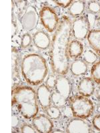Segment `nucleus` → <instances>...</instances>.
<instances>
[{"mask_svg":"<svg viewBox=\"0 0 100 133\" xmlns=\"http://www.w3.org/2000/svg\"><path fill=\"white\" fill-rule=\"evenodd\" d=\"M72 23L68 17L63 16L53 37L49 57L54 73L64 75L70 68L68 49L71 36Z\"/></svg>","mask_w":100,"mask_h":133,"instance_id":"obj_1","label":"nucleus"},{"mask_svg":"<svg viewBox=\"0 0 100 133\" xmlns=\"http://www.w3.org/2000/svg\"><path fill=\"white\" fill-rule=\"evenodd\" d=\"M12 104L27 119L33 118L39 111L35 91L31 87L18 86L12 90Z\"/></svg>","mask_w":100,"mask_h":133,"instance_id":"obj_2","label":"nucleus"},{"mask_svg":"<svg viewBox=\"0 0 100 133\" xmlns=\"http://www.w3.org/2000/svg\"><path fill=\"white\" fill-rule=\"evenodd\" d=\"M21 70L26 82L33 86L40 85L48 73L46 59L36 53L27 55L23 58Z\"/></svg>","mask_w":100,"mask_h":133,"instance_id":"obj_3","label":"nucleus"},{"mask_svg":"<svg viewBox=\"0 0 100 133\" xmlns=\"http://www.w3.org/2000/svg\"><path fill=\"white\" fill-rule=\"evenodd\" d=\"M70 106L73 115L76 118H85L90 117L94 110V105L90 98L82 95L71 97L70 100Z\"/></svg>","mask_w":100,"mask_h":133,"instance_id":"obj_4","label":"nucleus"},{"mask_svg":"<svg viewBox=\"0 0 100 133\" xmlns=\"http://www.w3.org/2000/svg\"><path fill=\"white\" fill-rule=\"evenodd\" d=\"M40 17L43 27L49 32L56 31L59 25V18L54 10L49 7L42 8L40 12Z\"/></svg>","mask_w":100,"mask_h":133,"instance_id":"obj_5","label":"nucleus"},{"mask_svg":"<svg viewBox=\"0 0 100 133\" xmlns=\"http://www.w3.org/2000/svg\"><path fill=\"white\" fill-rule=\"evenodd\" d=\"M90 22L88 17L81 16L75 19L71 26V33L77 40H84L90 33Z\"/></svg>","mask_w":100,"mask_h":133,"instance_id":"obj_6","label":"nucleus"},{"mask_svg":"<svg viewBox=\"0 0 100 133\" xmlns=\"http://www.w3.org/2000/svg\"><path fill=\"white\" fill-rule=\"evenodd\" d=\"M23 27L27 31L33 30L39 21V15L35 7L29 5L26 8L20 19Z\"/></svg>","mask_w":100,"mask_h":133,"instance_id":"obj_7","label":"nucleus"},{"mask_svg":"<svg viewBox=\"0 0 100 133\" xmlns=\"http://www.w3.org/2000/svg\"><path fill=\"white\" fill-rule=\"evenodd\" d=\"M91 127L83 118H72L66 125V132L69 133L91 132Z\"/></svg>","mask_w":100,"mask_h":133,"instance_id":"obj_8","label":"nucleus"},{"mask_svg":"<svg viewBox=\"0 0 100 133\" xmlns=\"http://www.w3.org/2000/svg\"><path fill=\"white\" fill-rule=\"evenodd\" d=\"M32 125L38 132L49 133L53 130V124L47 115H40L32 120Z\"/></svg>","mask_w":100,"mask_h":133,"instance_id":"obj_9","label":"nucleus"},{"mask_svg":"<svg viewBox=\"0 0 100 133\" xmlns=\"http://www.w3.org/2000/svg\"><path fill=\"white\" fill-rule=\"evenodd\" d=\"M52 93L51 89L46 85H41L37 90V99L38 103L44 110L52 105Z\"/></svg>","mask_w":100,"mask_h":133,"instance_id":"obj_10","label":"nucleus"},{"mask_svg":"<svg viewBox=\"0 0 100 133\" xmlns=\"http://www.w3.org/2000/svg\"><path fill=\"white\" fill-rule=\"evenodd\" d=\"M71 83L67 77L64 75L58 77L55 91L64 97L65 99L68 100L71 93Z\"/></svg>","mask_w":100,"mask_h":133,"instance_id":"obj_11","label":"nucleus"},{"mask_svg":"<svg viewBox=\"0 0 100 133\" xmlns=\"http://www.w3.org/2000/svg\"><path fill=\"white\" fill-rule=\"evenodd\" d=\"M77 90L81 95L86 97L91 96L95 91V84L93 80L90 77H85L82 79L79 83Z\"/></svg>","mask_w":100,"mask_h":133,"instance_id":"obj_12","label":"nucleus"},{"mask_svg":"<svg viewBox=\"0 0 100 133\" xmlns=\"http://www.w3.org/2000/svg\"><path fill=\"white\" fill-rule=\"evenodd\" d=\"M33 41L34 45L41 49H46L50 45V39L46 32L40 31L33 35Z\"/></svg>","mask_w":100,"mask_h":133,"instance_id":"obj_13","label":"nucleus"},{"mask_svg":"<svg viewBox=\"0 0 100 133\" xmlns=\"http://www.w3.org/2000/svg\"><path fill=\"white\" fill-rule=\"evenodd\" d=\"M88 40L93 50L100 56V30L93 29L90 31L88 34Z\"/></svg>","mask_w":100,"mask_h":133,"instance_id":"obj_14","label":"nucleus"},{"mask_svg":"<svg viewBox=\"0 0 100 133\" xmlns=\"http://www.w3.org/2000/svg\"><path fill=\"white\" fill-rule=\"evenodd\" d=\"M71 73L75 76L83 75L88 71V65L83 60L77 59L71 63L70 66Z\"/></svg>","mask_w":100,"mask_h":133,"instance_id":"obj_15","label":"nucleus"},{"mask_svg":"<svg viewBox=\"0 0 100 133\" xmlns=\"http://www.w3.org/2000/svg\"><path fill=\"white\" fill-rule=\"evenodd\" d=\"M83 53V45L78 40L70 41L68 49L69 56L71 58H77L82 55Z\"/></svg>","mask_w":100,"mask_h":133,"instance_id":"obj_16","label":"nucleus"},{"mask_svg":"<svg viewBox=\"0 0 100 133\" xmlns=\"http://www.w3.org/2000/svg\"><path fill=\"white\" fill-rule=\"evenodd\" d=\"M85 9V3L83 1H76L72 3L69 8V13L72 16H79Z\"/></svg>","mask_w":100,"mask_h":133,"instance_id":"obj_17","label":"nucleus"},{"mask_svg":"<svg viewBox=\"0 0 100 133\" xmlns=\"http://www.w3.org/2000/svg\"><path fill=\"white\" fill-rule=\"evenodd\" d=\"M19 53L16 48L12 49V79H17L19 77Z\"/></svg>","mask_w":100,"mask_h":133,"instance_id":"obj_18","label":"nucleus"},{"mask_svg":"<svg viewBox=\"0 0 100 133\" xmlns=\"http://www.w3.org/2000/svg\"><path fill=\"white\" fill-rule=\"evenodd\" d=\"M52 101L54 105L58 107L59 108L64 107L66 106L67 103V100L65 99L64 97L55 91L52 93Z\"/></svg>","mask_w":100,"mask_h":133,"instance_id":"obj_19","label":"nucleus"},{"mask_svg":"<svg viewBox=\"0 0 100 133\" xmlns=\"http://www.w3.org/2000/svg\"><path fill=\"white\" fill-rule=\"evenodd\" d=\"M45 110H46V115L50 118L53 120L59 119L61 116V115H62L61 110H59V107L55 106V105H51Z\"/></svg>","mask_w":100,"mask_h":133,"instance_id":"obj_20","label":"nucleus"},{"mask_svg":"<svg viewBox=\"0 0 100 133\" xmlns=\"http://www.w3.org/2000/svg\"><path fill=\"white\" fill-rule=\"evenodd\" d=\"M83 60L88 64H94L97 61V54L91 50L87 49L82 54Z\"/></svg>","mask_w":100,"mask_h":133,"instance_id":"obj_21","label":"nucleus"},{"mask_svg":"<svg viewBox=\"0 0 100 133\" xmlns=\"http://www.w3.org/2000/svg\"><path fill=\"white\" fill-rule=\"evenodd\" d=\"M91 79L95 83L100 84V61L93 65L91 70Z\"/></svg>","mask_w":100,"mask_h":133,"instance_id":"obj_22","label":"nucleus"},{"mask_svg":"<svg viewBox=\"0 0 100 133\" xmlns=\"http://www.w3.org/2000/svg\"><path fill=\"white\" fill-rule=\"evenodd\" d=\"M88 11L91 14H97L100 12V3L96 1H92L88 3Z\"/></svg>","mask_w":100,"mask_h":133,"instance_id":"obj_23","label":"nucleus"},{"mask_svg":"<svg viewBox=\"0 0 100 133\" xmlns=\"http://www.w3.org/2000/svg\"><path fill=\"white\" fill-rule=\"evenodd\" d=\"M57 80L58 77L55 75L50 74L46 81V85L50 89H54L56 85Z\"/></svg>","mask_w":100,"mask_h":133,"instance_id":"obj_24","label":"nucleus"},{"mask_svg":"<svg viewBox=\"0 0 100 133\" xmlns=\"http://www.w3.org/2000/svg\"><path fill=\"white\" fill-rule=\"evenodd\" d=\"M32 37L29 33H25L21 38V46L22 48H27L31 45L32 42Z\"/></svg>","mask_w":100,"mask_h":133,"instance_id":"obj_25","label":"nucleus"},{"mask_svg":"<svg viewBox=\"0 0 100 133\" xmlns=\"http://www.w3.org/2000/svg\"><path fill=\"white\" fill-rule=\"evenodd\" d=\"M20 130H21V132L22 133H35L36 132H38L36 131L34 127L28 124H23L21 126Z\"/></svg>","mask_w":100,"mask_h":133,"instance_id":"obj_26","label":"nucleus"},{"mask_svg":"<svg viewBox=\"0 0 100 133\" xmlns=\"http://www.w3.org/2000/svg\"><path fill=\"white\" fill-rule=\"evenodd\" d=\"M55 2L59 6L63 8H67L68 7L70 8V5L73 3V1H71V0H61V1H55Z\"/></svg>","mask_w":100,"mask_h":133,"instance_id":"obj_27","label":"nucleus"},{"mask_svg":"<svg viewBox=\"0 0 100 133\" xmlns=\"http://www.w3.org/2000/svg\"><path fill=\"white\" fill-rule=\"evenodd\" d=\"M93 125L96 128L97 130H99L100 131V114L99 115H96L93 118L92 121Z\"/></svg>","mask_w":100,"mask_h":133,"instance_id":"obj_28","label":"nucleus"},{"mask_svg":"<svg viewBox=\"0 0 100 133\" xmlns=\"http://www.w3.org/2000/svg\"><path fill=\"white\" fill-rule=\"evenodd\" d=\"M19 123H20V121H19V118L17 117L15 115H12V127H16L19 124Z\"/></svg>","mask_w":100,"mask_h":133,"instance_id":"obj_29","label":"nucleus"},{"mask_svg":"<svg viewBox=\"0 0 100 133\" xmlns=\"http://www.w3.org/2000/svg\"><path fill=\"white\" fill-rule=\"evenodd\" d=\"M17 29V28L16 23H15V22L14 23V20H13L12 21V36L13 37H14V35L16 33Z\"/></svg>","mask_w":100,"mask_h":133,"instance_id":"obj_30","label":"nucleus"},{"mask_svg":"<svg viewBox=\"0 0 100 133\" xmlns=\"http://www.w3.org/2000/svg\"><path fill=\"white\" fill-rule=\"evenodd\" d=\"M95 95H96V97L99 101H100V86H99L96 89V92H95Z\"/></svg>","mask_w":100,"mask_h":133,"instance_id":"obj_31","label":"nucleus"},{"mask_svg":"<svg viewBox=\"0 0 100 133\" xmlns=\"http://www.w3.org/2000/svg\"><path fill=\"white\" fill-rule=\"evenodd\" d=\"M96 27H97V30H100V15L97 17L96 20Z\"/></svg>","mask_w":100,"mask_h":133,"instance_id":"obj_32","label":"nucleus"}]
</instances>
